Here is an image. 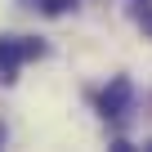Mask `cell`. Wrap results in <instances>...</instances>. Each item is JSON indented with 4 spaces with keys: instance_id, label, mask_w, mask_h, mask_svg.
<instances>
[{
    "instance_id": "obj_1",
    "label": "cell",
    "mask_w": 152,
    "mask_h": 152,
    "mask_svg": "<svg viewBox=\"0 0 152 152\" xmlns=\"http://www.w3.org/2000/svg\"><path fill=\"white\" fill-rule=\"evenodd\" d=\"M27 58H45V45L31 36H0V85H14V72Z\"/></svg>"
},
{
    "instance_id": "obj_2",
    "label": "cell",
    "mask_w": 152,
    "mask_h": 152,
    "mask_svg": "<svg viewBox=\"0 0 152 152\" xmlns=\"http://www.w3.org/2000/svg\"><path fill=\"white\" fill-rule=\"evenodd\" d=\"M130 103H134V85H130V76H112L107 90L99 94V112H103L107 121H121V116L130 112Z\"/></svg>"
},
{
    "instance_id": "obj_3",
    "label": "cell",
    "mask_w": 152,
    "mask_h": 152,
    "mask_svg": "<svg viewBox=\"0 0 152 152\" xmlns=\"http://www.w3.org/2000/svg\"><path fill=\"white\" fill-rule=\"evenodd\" d=\"M36 5H40V14H49V18H58V14H67V9L76 5V0H36Z\"/></svg>"
},
{
    "instance_id": "obj_4",
    "label": "cell",
    "mask_w": 152,
    "mask_h": 152,
    "mask_svg": "<svg viewBox=\"0 0 152 152\" xmlns=\"http://www.w3.org/2000/svg\"><path fill=\"white\" fill-rule=\"evenodd\" d=\"M0 143H5V125H0Z\"/></svg>"
},
{
    "instance_id": "obj_5",
    "label": "cell",
    "mask_w": 152,
    "mask_h": 152,
    "mask_svg": "<svg viewBox=\"0 0 152 152\" xmlns=\"http://www.w3.org/2000/svg\"><path fill=\"white\" fill-rule=\"evenodd\" d=\"M134 5H143V0H134Z\"/></svg>"
}]
</instances>
